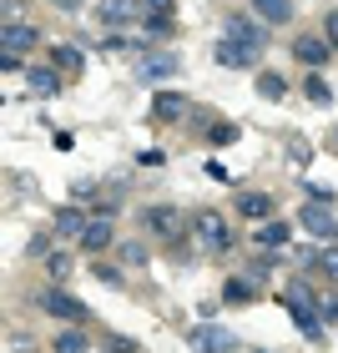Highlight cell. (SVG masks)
I'll use <instances>...</instances> for the list:
<instances>
[{
  "label": "cell",
  "instance_id": "cell-1",
  "mask_svg": "<svg viewBox=\"0 0 338 353\" xmlns=\"http://www.w3.org/2000/svg\"><path fill=\"white\" fill-rule=\"evenodd\" d=\"M192 237H197V248H207V252H228L232 248V228H228V217L222 212H197V222H192Z\"/></svg>",
  "mask_w": 338,
  "mask_h": 353
},
{
  "label": "cell",
  "instance_id": "cell-2",
  "mask_svg": "<svg viewBox=\"0 0 338 353\" xmlns=\"http://www.w3.org/2000/svg\"><path fill=\"white\" fill-rule=\"evenodd\" d=\"M36 308H41V313H51V318H61V323H71V328L91 318V313H86V303H81V298H71L66 288H46V293L36 298Z\"/></svg>",
  "mask_w": 338,
  "mask_h": 353
},
{
  "label": "cell",
  "instance_id": "cell-3",
  "mask_svg": "<svg viewBox=\"0 0 338 353\" xmlns=\"http://www.w3.org/2000/svg\"><path fill=\"white\" fill-rule=\"evenodd\" d=\"M187 348L192 353H232L237 348V333L232 328H217V323H197L187 333Z\"/></svg>",
  "mask_w": 338,
  "mask_h": 353
},
{
  "label": "cell",
  "instance_id": "cell-4",
  "mask_svg": "<svg viewBox=\"0 0 338 353\" xmlns=\"http://www.w3.org/2000/svg\"><path fill=\"white\" fill-rule=\"evenodd\" d=\"M228 41H237V46H248V51H257L263 56V46H268V26L257 21V15H228Z\"/></svg>",
  "mask_w": 338,
  "mask_h": 353
},
{
  "label": "cell",
  "instance_id": "cell-5",
  "mask_svg": "<svg viewBox=\"0 0 338 353\" xmlns=\"http://www.w3.org/2000/svg\"><path fill=\"white\" fill-rule=\"evenodd\" d=\"M192 117V101L182 91H157L152 96V121L157 126H177V121H187Z\"/></svg>",
  "mask_w": 338,
  "mask_h": 353
},
{
  "label": "cell",
  "instance_id": "cell-6",
  "mask_svg": "<svg viewBox=\"0 0 338 353\" xmlns=\"http://www.w3.org/2000/svg\"><path fill=\"white\" fill-rule=\"evenodd\" d=\"M182 71V61H177L172 51H152V56H137V76L141 81H167V76Z\"/></svg>",
  "mask_w": 338,
  "mask_h": 353
},
{
  "label": "cell",
  "instance_id": "cell-7",
  "mask_svg": "<svg viewBox=\"0 0 338 353\" xmlns=\"http://www.w3.org/2000/svg\"><path fill=\"white\" fill-rule=\"evenodd\" d=\"M147 228L162 237V243H177V237H182V212H177V207H147Z\"/></svg>",
  "mask_w": 338,
  "mask_h": 353
},
{
  "label": "cell",
  "instance_id": "cell-8",
  "mask_svg": "<svg viewBox=\"0 0 338 353\" xmlns=\"http://www.w3.org/2000/svg\"><path fill=\"white\" fill-rule=\"evenodd\" d=\"M41 36H36V26H26V21H6L0 26V46H6V56H21V51H30Z\"/></svg>",
  "mask_w": 338,
  "mask_h": 353
},
{
  "label": "cell",
  "instance_id": "cell-9",
  "mask_svg": "<svg viewBox=\"0 0 338 353\" xmlns=\"http://www.w3.org/2000/svg\"><path fill=\"white\" fill-rule=\"evenodd\" d=\"M298 222H303V228H308L313 237H338V217L328 212V207H303V212H298Z\"/></svg>",
  "mask_w": 338,
  "mask_h": 353
},
{
  "label": "cell",
  "instance_id": "cell-10",
  "mask_svg": "<svg viewBox=\"0 0 338 353\" xmlns=\"http://www.w3.org/2000/svg\"><path fill=\"white\" fill-rule=\"evenodd\" d=\"M237 212H243L248 222H268L272 212H278V202H272L268 192H243V197H237Z\"/></svg>",
  "mask_w": 338,
  "mask_h": 353
},
{
  "label": "cell",
  "instance_id": "cell-11",
  "mask_svg": "<svg viewBox=\"0 0 338 353\" xmlns=\"http://www.w3.org/2000/svg\"><path fill=\"white\" fill-rule=\"evenodd\" d=\"M101 21L117 30V26H132V21H141V6L137 0H101Z\"/></svg>",
  "mask_w": 338,
  "mask_h": 353
},
{
  "label": "cell",
  "instance_id": "cell-12",
  "mask_svg": "<svg viewBox=\"0 0 338 353\" xmlns=\"http://www.w3.org/2000/svg\"><path fill=\"white\" fill-rule=\"evenodd\" d=\"M252 15L263 26H288L293 21V0H252Z\"/></svg>",
  "mask_w": 338,
  "mask_h": 353
},
{
  "label": "cell",
  "instance_id": "cell-13",
  "mask_svg": "<svg viewBox=\"0 0 338 353\" xmlns=\"http://www.w3.org/2000/svg\"><path fill=\"white\" fill-rule=\"evenodd\" d=\"M111 237H117V232H111V222H106V217H91V228L76 237V243H81V252H106Z\"/></svg>",
  "mask_w": 338,
  "mask_h": 353
},
{
  "label": "cell",
  "instance_id": "cell-14",
  "mask_svg": "<svg viewBox=\"0 0 338 353\" xmlns=\"http://www.w3.org/2000/svg\"><path fill=\"white\" fill-rule=\"evenodd\" d=\"M217 66L248 71V66H257V51H248V46H237V41H222V46H217Z\"/></svg>",
  "mask_w": 338,
  "mask_h": 353
},
{
  "label": "cell",
  "instance_id": "cell-15",
  "mask_svg": "<svg viewBox=\"0 0 338 353\" xmlns=\"http://www.w3.org/2000/svg\"><path fill=\"white\" fill-rule=\"evenodd\" d=\"M293 51H298V61H303V66H324V61L333 56V46H328V41H318V36H298V46H293Z\"/></svg>",
  "mask_w": 338,
  "mask_h": 353
},
{
  "label": "cell",
  "instance_id": "cell-16",
  "mask_svg": "<svg viewBox=\"0 0 338 353\" xmlns=\"http://www.w3.org/2000/svg\"><path fill=\"white\" fill-rule=\"evenodd\" d=\"M91 228V217L81 212V207H61V212H56V232L61 237H81Z\"/></svg>",
  "mask_w": 338,
  "mask_h": 353
},
{
  "label": "cell",
  "instance_id": "cell-17",
  "mask_svg": "<svg viewBox=\"0 0 338 353\" xmlns=\"http://www.w3.org/2000/svg\"><path fill=\"white\" fill-rule=\"evenodd\" d=\"M141 21L152 30H172V0H141Z\"/></svg>",
  "mask_w": 338,
  "mask_h": 353
},
{
  "label": "cell",
  "instance_id": "cell-18",
  "mask_svg": "<svg viewBox=\"0 0 338 353\" xmlns=\"http://www.w3.org/2000/svg\"><path fill=\"white\" fill-rule=\"evenodd\" d=\"M26 81H30V91H36V96H56V91H61V76H56L51 66H30Z\"/></svg>",
  "mask_w": 338,
  "mask_h": 353
},
{
  "label": "cell",
  "instance_id": "cell-19",
  "mask_svg": "<svg viewBox=\"0 0 338 353\" xmlns=\"http://www.w3.org/2000/svg\"><path fill=\"white\" fill-rule=\"evenodd\" d=\"M257 96H263V101H283L288 96V81L278 71H257Z\"/></svg>",
  "mask_w": 338,
  "mask_h": 353
},
{
  "label": "cell",
  "instance_id": "cell-20",
  "mask_svg": "<svg viewBox=\"0 0 338 353\" xmlns=\"http://www.w3.org/2000/svg\"><path fill=\"white\" fill-rule=\"evenodd\" d=\"M283 243H288V222H263V228H257V248L278 252Z\"/></svg>",
  "mask_w": 338,
  "mask_h": 353
},
{
  "label": "cell",
  "instance_id": "cell-21",
  "mask_svg": "<svg viewBox=\"0 0 338 353\" xmlns=\"http://www.w3.org/2000/svg\"><path fill=\"white\" fill-rule=\"evenodd\" d=\"M303 96H308V101H313V106H328V101H333V86H328V81H324V76H318V71H313V76H308V81H303Z\"/></svg>",
  "mask_w": 338,
  "mask_h": 353
},
{
  "label": "cell",
  "instance_id": "cell-22",
  "mask_svg": "<svg viewBox=\"0 0 338 353\" xmlns=\"http://www.w3.org/2000/svg\"><path fill=\"white\" fill-rule=\"evenodd\" d=\"M91 348V339L81 328H66V333H56V353H86Z\"/></svg>",
  "mask_w": 338,
  "mask_h": 353
},
{
  "label": "cell",
  "instance_id": "cell-23",
  "mask_svg": "<svg viewBox=\"0 0 338 353\" xmlns=\"http://www.w3.org/2000/svg\"><path fill=\"white\" fill-rule=\"evenodd\" d=\"M51 61H56L61 71H76V76H81V66H86V56L76 51V46H56V51H51Z\"/></svg>",
  "mask_w": 338,
  "mask_h": 353
},
{
  "label": "cell",
  "instance_id": "cell-24",
  "mask_svg": "<svg viewBox=\"0 0 338 353\" xmlns=\"http://www.w3.org/2000/svg\"><path fill=\"white\" fill-rule=\"evenodd\" d=\"M257 293H252V283H243V278H228L222 283V303H252Z\"/></svg>",
  "mask_w": 338,
  "mask_h": 353
},
{
  "label": "cell",
  "instance_id": "cell-25",
  "mask_svg": "<svg viewBox=\"0 0 338 353\" xmlns=\"http://www.w3.org/2000/svg\"><path fill=\"white\" fill-rule=\"evenodd\" d=\"M318 272L338 283V248H318Z\"/></svg>",
  "mask_w": 338,
  "mask_h": 353
},
{
  "label": "cell",
  "instance_id": "cell-26",
  "mask_svg": "<svg viewBox=\"0 0 338 353\" xmlns=\"http://www.w3.org/2000/svg\"><path fill=\"white\" fill-rule=\"evenodd\" d=\"M207 141H212V147H228V141H237V126L232 121H217L212 132H207Z\"/></svg>",
  "mask_w": 338,
  "mask_h": 353
},
{
  "label": "cell",
  "instance_id": "cell-27",
  "mask_svg": "<svg viewBox=\"0 0 338 353\" xmlns=\"http://www.w3.org/2000/svg\"><path fill=\"white\" fill-rule=\"evenodd\" d=\"M121 263L141 268V263H147V248H141V243H121Z\"/></svg>",
  "mask_w": 338,
  "mask_h": 353
},
{
  "label": "cell",
  "instance_id": "cell-28",
  "mask_svg": "<svg viewBox=\"0 0 338 353\" xmlns=\"http://www.w3.org/2000/svg\"><path fill=\"white\" fill-rule=\"evenodd\" d=\"M46 268H51V278H66V272H71V258H66V252H51Z\"/></svg>",
  "mask_w": 338,
  "mask_h": 353
},
{
  "label": "cell",
  "instance_id": "cell-29",
  "mask_svg": "<svg viewBox=\"0 0 338 353\" xmlns=\"http://www.w3.org/2000/svg\"><path fill=\"white\" fill-rule=\"evenodd\" d=\"M324 41L338 51V10H328V21H324Z\"/></svg>",
  "mask_w": 338,
  "mask_h": 353
},
{
  "label": "cell",
  "instance_id": "cell-30",
  "mask_svg": "<svg viewBox=\"0 0 338 353\" xmlns=\"http://www.w3.org/2000/svg\"><path fill=\"white\" fill-rule=\"evenodd\" d=\"M56 10H81V0H51Z\"/></svg>",
  "mask_w": 338,
  "mask_h": 353
}]
</instances>
